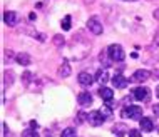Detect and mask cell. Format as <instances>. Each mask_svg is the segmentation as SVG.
Instances as JSON below:
<instances>
[{
  "mask_svg": "<svg viewBox=\"0 0 159 137\" xmlns=\"http://www.w3.org/2000/svg\"><path fill=\"white\" fill-rule=\"evenodd\" d=\"M106 121V117H104V114L101 112V110H92L91 114H89V124L94 127H99V126H102Z\"/></svg>",
  "mask_w": 159,
  "mask_h": 137,
  "instance_id": "obj_5",
  "label": "cell"
},
{
  "mask_svg": "<svg viewBox=\"0 0 159 137\" xmlns=\"http://www.w3.org/2000/svg\"><path fill=\"white\" fill-rule=\"evenodd\" d=\"M3 22H5L8 27H15V25L19 24V15H17V12L7 10L5 14H3Z\"/></svg>",
  "mask_w": 159,
  "mask_h": 137,
  "instance_id": "obj_6",
  "label": "cell"
},
{
  "mask_svg": "<svg viewBox=\"0 0 159 137\" xmlns=\"http://www.w3.org/2000/svg\"><path fill=\"white\" fill-rule=\"evenodd\" d=\"M127 82H129V80L124 75H121V74H117V75L112 77V85H114L116 89H126L127 87Z\"/></svg>",
  "mask_w": 159,
  "mask_h": 137,
  "instance_id": "obj_10",
  "label": "cell"
},
{
  "mask_svg": "<svg viewBox=\"0 0 159 137\" xmlns=\"http://www.w3.org/2000/svg\"><path fill=\"white\" fill-rule=\"evenodd\" d=\"M107 80H109V74H107L106 68H101V70H97V74H96V82H99L101 85H104Z\"/></svg>",
  "mask_w": 159,
  "mask_h": 137,
  "instance_id": "obj_13",
  "label": "cell"
},
{
  "mask_svg": "<svg viewBox=\"0 0 159 137\" xmlns=\"http://www.w3.org/2000/svg\"><path fill=\"white\" fill-rule=\"evenodd\" d=\"M62 30H70V15H66L62 19Z\"/></svg>",
  "mask_w": 159,
  "mask_h": 137,
  "instance_id": "obj_17",
  "label": "cell"
},
{
  "mask_svg": "<svg viewBox=\"0 0 159 137\" xmlns=\"http://www.w3.org/2000/svg\"><path fill=\"white\" fill-rule=\"evenodd\" d=\"M77 82L82 85V87H91L94 84V77L89 74V72H80V74L77 75Z\"/></svg>",
  "mask_w": 159,
  "mask_h": 137,
  "instance_id": "obj_8",
  "label": "cell"
},
{
  "mask_svg": "<svg viewBox=\"0 0 159 137\" xmlns=\"http://www.w3.org/2000/svg\"><path fill=\"white\" fill-rule=\"evenodd\" d=\"M139 126H141V130H144V132H152L154 130V122L149 117H143V119H141Z\"/></svg>",
  "mask_w": 159,
  "mask_h": 137,
  "instance_id": "obj_11",
  "label": "cell"
},
{
  "mask_svg": "<svg viewBox=\"0 0 159 137\" xmlns=\"http://www.w3.org/2000/svg\"><path fill=\"white\" fill-rule=\"evenodd\" d=\"M30 129H37V122H35V121L30 122Z\"/></svg>",
  "mask_w": 159,
  "mask_h": 137,
  "instance_id": "obj_24",
  "label": "cell"
},
{
  "mask_svg": "<svg viewBox=\"0 0 159 137\" xmlns=\"http://www.w3.org/2000/svg\"><path fill=\"white\" fill-rule=\"evenodd\" d=\"M126 2H134V0H126Z\"/></svg>",
  "mask_w": 159,
  "mask_h": 137,
  "instance_id": "obj_28",
  "label": "cell"
},
{
  "mask_svg": "<svg viewBox=\"0 0 159 137\" xmlns=\"http://www.w3.org/2000/svg\"><path fill=\"white\" fill-rule=\"evenodd\" d=\"M29 19H30V20H35V14H34V12H32V14H29Z\"/></svg>",
  "mask_w": 159,
  "mask_h": 137,
  "instance_id": "obj_26",
  "label": "cell"
},
{
  "mask_svg": "<svg viewBox=\"0 0 159 137\" xmlns=\"http://www.w3.org/2000/svg\"><path fill=\"white\" fill-rule=\"evenodd\" d=\"M87 29L91 33H94V35H101L102 30H104V29H102V24L99 22L97 17H92V19L87 20Z\"/></svg>",
  "mask_w": 159,
  "mask_h": 137,
  "instance_id": "obj_4",
  "label": "cell"
},
{
  "mask_svg": "<svg viewBox=\"0 0 159 137\" xmlns=\"http://www.w3.org/2000/svg\"><path fill=\"white\" fill-rule=\"evenodd\" d=\"M122 117L124 119H136L141 121L143 119V109L139 105H127L122 109Z\"/></svg>",
  "mask_w": 159,
  "mask_h": 137,
  "instance_id": "obj_2",
  "label": "cell"
},
{
  "mask_svg": "<svg viewBox=\"0 0 159 137\" xmlns=\"http://www.w3.org/2000/svg\"><path fill=\"white\" fill-rule=\"evenodd\" d=\"M77 100H79V104H80V105L87 107V105H91V104H92V95H91L89 92H80L79 95H77Z\"/></svg>",
  "mask_w": 159,
  "mask_h": 137,
  "instance_id": "obj_12",
  "label": "cell"
},
{
  "mask_svg": "<svg viewBox=\"0 0 159 137\" xmlns=\"http://www.w3.org/2000/svg\"><path fill=\"white\" fill-rule=\"evenodd\" d=\"M70 72H72L70 65H69L67 62H64L61 65V68H59V75H61V77H69V75H70Z\"/></svg>",
  "mask_w": 159,
  "mask_h": 137,
  "instance_id": "obj_15",
  "label": "cell"
},
{
  "mask_svg": "<svg viewBox=\"0 0 159 137\" xmlns=\"http://www.w3.org/2000/svg\"><path fill=\"white\" fill-rule=\"evenodd\" d=\"M64 42H66V38H64L62 35H55L54 37V45L61 47V45H64Z\"/></svg>",
  "mask_w": 159,
  "mask_h": 137,
  "instance_id": "obj_19",
  "label": "cell"
},
{
  "mask_svg": "<svg viewBox=\"0 0 159 137\" xmlns=\"http://www.w3.org/2000/svg\"><path fill=\"white\" fill-rule=\"evenodd\" d=\"M154 114H156V115H159V104H157L156 107H154Z\"/></svg>",
  "mask_w": 159,
  "mask_h": 137,
  "instance_id": "obj_25",
  "label": "cell"
},
{
  "mask_svg": "<svg viewBox=\"0 0 159 137\" xmlns=\"http://www.w3.org/2000/svg\"><path fill=\"white\" fill-rule=\"evenodd\" d=\"M99 97H101L102 100H106L107 104H111V102H112V99H114V92H112V89L101 85V89H99Z\"/></svg>",
  "mask_w": 159,
  "mask_h": 137,
  "instance_id": "obj_9",
  "label": "cell"
},
{
  "mask_svg": "<svg viewBox=\"0 0 159 137\" xmlns=\"http://www.w3.org/2000/svg\"><path fill=\"white\" fill-rule=\"evenodd\" d=\"M15 60L20 64V65H24V67H27V65H30V62H32V59H30V55L29 54H17V57H15Z\"/></svg>",
  "mask_w": 159,
  "mask_h": 137,
  "instance_id": "obj_14",
  "label": "cell"
},
{
  "mask_svg": "<svg viewBox=\"0 0 159 137\" xmlns=\"http://www.w3.org/2000/svg\"><path fill=\"white\" fill-rule=\"evenodd\" d=\"M154 19L159 20V8H156V10H154Z\"/></svg>",
  "mask_w": 159,
  "mask_h": 137,
  "instance_id": "obj_23",
  "label": "cell"
},
{
  "mask_svg": "<svg viewBox=\"0 0 159 137\" xmlns=\"http://www.w3.org/2000/svg\"><path fill=\"white\" fill-rule=\"evenodd\" d=\"M156 97L159 99V85H157V89H156Z\"/></svg>",
  "mask_w": 159,
  "mask_h": 137,
  "instance_id": "obj_27",
  "label": "cell"
},
{
  "mask_svg": "<svg viewBox=\"0 0 159 137\" xmlns=\"http://www.w3.org/2000/svg\"><path fill=\"white\" fill-rule=\"evenodd\" d=\"M157 130H159V127H157Z\"/></svg>",
  "mask_w": 159,
  "mask_h": 137,
  "instance_id": "obj_29",
  "label": "cell"
},
{
  "mask_svg": "<svg viewBox=\"0 0 159 137\" xmlns=\"http://www.w3.org/2000/svg\"><path fill=\"white\" fill-rule=\"evenodd\" d=\"M107 55H109V59L112 62H122L124 57H126V54H124V49L119 44H112L107 47Z\"/></svg>",
  "mask_w": 159,
  "mask_h": 137,
  "instance_id": "obj_1",
  "label": "cell"
},
{
  "mask_svg": "<svg viewBox=\"0 0 159 137\" xmlns=\"http://www.w3.org/2000/svg\"><path fill=\"white\" fill-rule=\"evenodd\" d=\"M149 77H151V72L144 70V68H139V70H136L134 74H132L131 80H132V82H146Z\"/></svg>",
  "mask_w": 159,
  "mask_h": 137,
  "instance_id": "obj_7",
  "label": "cell"
},
{
  "mask_svg": "<svg viewBox=\"0 0 159 137\" xmlns=\"http://www.w3.org/2000/svg\"><path fill=\"white\" fill-rule=\"evenodd\" d=\"M132 97L139 102H148L151 99V91H149L148 87H143V85H141V87L132 89Z\"/></svg>",
  "mask_w": 159,
  "mask_h": 137,
  "instance_id": "obj_3",
  "label": "cell"
},
{
  "mask_svg": "<svg viewBox=\"0 0 159 137\" xmlns=\"http://www.w3.org/2000/svg\"><path fill=\"white\" fill-rule=\"evenodd\" d=\"M127 137H143V135H141V130L131 129V130H129V134H127Z\"/></svg>",
  "mask_w": 159,
  "mask_h": 137,
  "instance_id": "obj_21",
  "label": "cell"
},
{
  "mask_svg": "<svg viewBox=\"0 0 159 137\" xmlns=\"http://www.w3.org/2000/svg\"><path fill=\"white\" fill-rule=\"evenodd\" d=\"M101 112L104 114V117L107 119V117H111V114H112V110H111V107H107V105H106V107H102V109H101Z\"/></svg>",
  "mask_w": 159,
  "mask_h": 137,
  "instance_id": "obj_20",
  "label": "cell"
},
{
  "mask_svg": "<svg viewBox=\"0 0 159 137\" xmlns=\"http://www.w3.org/2000/svg\"><path fill=\"white\" fill-rule=\"evenodd\" d=\"M75 135H77V132L74 127H67V129L62 130V137H75Z\"/></svg>",
  "mask_w": 159,
  "mask_h": 137,
  "instance_id": "obj_16",
  "label": "cell"
},
{
  "mask_svg": "<svg viewBox=\"0 0 159 137\" xmlns=\"http://www.w3.org/2000/svg\"><path fill=\"white\" fill-rule=\"evenodd\" d=\"M154 44H156V45H159V30L156 32V35H154Z\"/></svg>",
  "mask_w": 159,
  "mask_h": 137,
  "instance_id": "obj_22",
  "label": "cell"
},
{
  "mask_svg": "<svg viewBox=\"0 0 159 137\" xmlns=\"http://www.w3.org/2000/svg\"><path fill=\"white\" fill-rule=\"evenodd\" d=\"M22 137H39V134L35 129H27V130H24Z\"/></svg>",
  "mask_w": 159,
  "mask_h": 137,
  "instance_id": "obj_18",
  "label": "cell"
}]
</instances>
